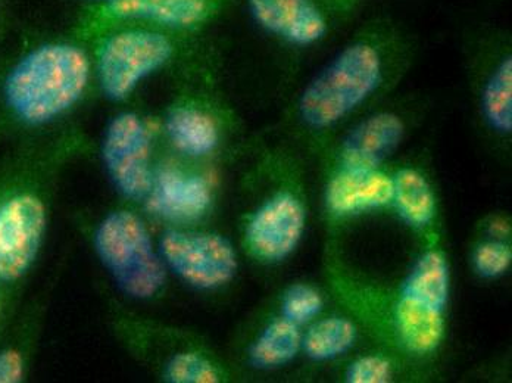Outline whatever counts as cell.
<instances>
[{
    "label": "cell",
    "mask_w": 512,
    "mask_h": 383,
    "mask_svg": "<svg viewBox=\"0 0 512 383\" xmlns=\"http://www.w3.org/2000/svg\"><path fill=\"white\" fill-rule=\"evenodd\" d=\"M92 74L89 56L65 42L34 46L18 56L0 79V108L12 124L39 129L80 101Z\"/></svg>",
    "instance_id": "6da1fadb"
},
{
    "label": "cell",
    "mask_w": 512,
    "mask_h": 383,
    "mask_svg": "<svg viewBox=\"0 0 512 383\" xmlns=\"http://www.w3.org/2000/svg\"><path fill=\"white\" fill-rule=\"evenodd\" d=\"M382 80V58L373 46H349L314 80L301 98L302 118L326 129L358 108Z\"/></svg>",
    "instance_id": "7a4b0ae2"
},
{
    "label": "cell",
    "mask_w": 512,
    "mask_h": 383,
    "mask_svg": "<svg viewBox=\"0 0 512 383\" xmlns=\"http://www.w3.org/2000/svg\"><path fill=\"white\" fill-rule=\"evenodd\" d=\"M48 221V202L34 183L0 185V285L12 291L26 279L42 251Z\"/></svg>",
    "instance_id": "3957f363"
},
{
    "label": "cell",
    "mask_w": 512,
    "mask_h": 383,
    "mask_svg": "<svg viewBox=\"0 0 512 383\" xmlns=\"http://www.w3.org/2000/svg\"><path fill=\"white\" fill-rule=\"evenodd\" d=\"M95 247L127 295L148 300L161 291L164 266L152 247L145 221L137 214L127 210L109 214L96 230Z\"/></svg>",
    "instance_id": "277c9868"
},
{
    "label": "cell",
    "mask_w": 512,
    "mask_h": 383,
    "mask_svg": "<svg viewBox=\"0 0 512 383\" xmlns=\"http://www.w3.org/2000/svg\"><path fill=\"white\" fill-rule=\"evenodd\" d=\"M173 55L170 40L155 30L130 28L102 43L96 59L99 86L112 101H123Z\"/></svg>",
    "instance_id": "5b68a950"
},
{
    "label": "cell",
    "mask_w": 512,
    "mask_h": 383,
    "mask_svg": "<svg viewBox=\"0 0 512 383\" xmlns=\"http://www.w3.org/2000/svg\"><path fill=\"white\" fill-rule=\"evenodd\" d=\"M102 158L121 195L131 201L148 198L154 182L151 136L139 115L123 112L109 123L103 137Z\"/></svg>",
    "instance_id": "8992f818"
},
{
    "label": "cell",
    "mask_w": 512,
    "mask_h": 383,
    "mask_svg": "<svg viewBox=\"0 0 512 383\" xmlns=\"http://www.w3.org/2000/svg\"><path fill=\"white\" fill-rule=\"evenodd\" d=\"M161 254L184 282L199 289L226 285L237 272V257L223 236L170 230L161 241Z\"/></svg>",
    "instance_id": "52a82bcc"
},
{
    "label": "cell",
    "mask_w": 512,
    "mask_h": 383,
    "mask_svg": "<svg viewBox=\"0 0 512 383\" xmlns=\"http://www.w3.org/2000/svg\"><path fill=\"white\" fill-rule=\"evenodd\" d=\"M305 211L292 193H279L256 211L246 227L249 251L259 260L286 258L301 241Z\"/></svg>",
    "instance_id": "ba28073f"
},
{
    "label": "cell",
    "mask_w": 512,
    "mask_h": 383,
    "mask_svg": "<svg viewBox=\"0 0 512 383\" xmlns=\"http://www.w3.org/2000/svg\"><path fill=\"white\" fill-rule=\"evenodd\" d=\"M249 8L262 27L296 45H311L326 34V20L312 0H249Z\"/></svg>",
    "instance_id": "9c48e42d"
},
{
    "label": "cell",
    "mask_w": 512,
    "mask_h": 383,
    "mask_svg": "<svg viewBox=\"0 0 512 383\" xmlns=\"http://www.w3.org/2000/svg\"><path fill=\"white\" fill-rule=\"evenodd\" d=\"M149 207L171 220H195L204 216L211 204V189L202 177L164 168L154 174L148 195Z\"/></svg>",
    "instance_id": "30bf717a"
},
{
    "label": "cell",
    "mask_w": 512,
    "mask_h": 383,
    "mask_svg": "<svg viewBox=\"0 0 512 383\" xmlns=\"http://www.w3.org/2000/svg\"><path fill=\"white\" fill-rule=\"evenodd\" d=\"M404 124L390 112L373 115L346 137L342 148L343 168L376 170L401 143Z\"/></svg>",
    "instance_id": "8fae6325"
},
{
    "label": "cell",
    "mask_w": 512,
    "mask_h": 383,
    "mask_svg": "<svg viewBox=\"0 0 512 383\" xmlns=\"http://www.w3.org/2000/svg\"><path fill=\"white\" fill-rule=\"evenodd\" d=\"M393 182L377 170L343 168L327 188V204L336 214H352L392 201Z\"/></svg>",
    "instance_id": "7c38bea8"
},
{
    "label": "cell",
    "mask_w": 512,
    "mask_h": 383,
    "mask_svg": "<svg viewBox=\"0 0 512 383\" xmlns=\"http://www.w3.org/2000/svg\"><path fill=\"white\" fill-rule=\"evenodd\" d=\"M109 9L115 17L126 20L184 28L204 20L208 12V0H115Z\"/></svg>",
    "instance_id": "4fadbf2b"
},
{
    "label": "cell",
    "mask_w": 512,
    "mask_h": 383,
    "mask_svg": "<svg viewBox=\"0 0 512 383\" xmlns=\"http://www.w3.org/2000/svg\"><path fill=\"white\" fill-rule=\"evenodd\" d=\"M396 323L404 344L418 354L436 350L445 332L442 308L405 295L396 307Z\"/></svg>",
    "instance_id": "5bb4252c"
},
{
    "label": "cell",
    "mask_w": 512,
    "mask_h": 383,
    "mask_svg": "<svg viewBox=\"0 0 512 383\" xmlns=\"http://www.w3.org/2000/svg\"><path fill=\"white\" fill-rule=\"evenodd\" d=\"M171 143L181 154L204 157L218 145V129L214 120L195 108H176L165 123Z\"/></svg>",
    "instance_id": "9a60e30c"
},
{
    "label": "cell",
    "mask_w": 512,
    "mask_h": 383,
    "mask_svg": "<svg viewBox=\"0 0 512 383\" xmlns=\"http://www.w3.org/2000/svg\"><path fill=\"white\" fill-rule=\"evenodd\" d=\"M302 347L299 326L287 319L271 322L251 348V361L261 369L284 366L295 358Z\"/></svg>",
    "instance_id": "2e32d148"
},
{
    "label": "cell",
    "mask_w": 512,
    "mask_h": 383,
    "mask_svg": "<svg viewBox=\"0 0 512 383\" xmlns=\"http://www.w3.org/2000/svg\"><path fill=\"white\" fill-rule=\"evenodd\" d=\"M448 294L449 272L445 257L437 251L427 252L412 269L402 295L443 310Z\"/></svg>",
    "instance_id": "e0dca14e"
},
{
    "label": "cell",
    "mask_w": 512,
    "mask_h": 383,
    "mask_svg": "<svg viewBox=\"0 0 512 383\" xmlns=\"http://www.w3.org/2000/svg\"><path fill=\"white\" fill-rule=\"evenodd\" d=\"M392 201L412 226H427L435 217V196L427 180L417 171L405 168L396 174Z\"/></svg>",
    "instance_id": "ac0fdd59"
},
{
    "label": "cell",
    "mask_w": 512,
    "mask_h": 383,
    "mask_svg": "<svg viewBox=\"0 0 512 383\" xmlns=\"http://www.w3.org/2000/svg\"><path fill=\"white\" fill-rule=\"evenodd\" d=\"M357 328L342 317H330L315 323L302 338V347L314 360H332L354 347Z\"/></svg>",
    "instance_id": "d6986e66"
},
{
    "label": "cell",
    "mask_w": 512,
    "mask_h": 383,
    "mask_svg": "<svg viewBox=\"0 0 512 383\" xmlns=\"http://www.w3.org/2000/svg\"><path fill=\"white\" fill-rule=\"evenodd\" d=\"M483 111L493 129L501 133L512 130V61L501 62L490 77L483 93Z\"/></svg>",
    "instance_id": "ffe728a7"
},
{
    "label": "cell",
    "mask_w": 512,
    "mask_h": 383,
    "mask_svg": "<svg viewBox=\"0 0 512 383\" xmlns=\"http://www.w3.org/2000/svg\"><path fill=\"white\" fill-rule=\"evenodd\" d=\"M165 381L173 383H218L221 381L217 367L202 354L184 351L168 360L164 369Z\"/></svg>",
    "instance_id": "44dd1931"
},
{
    "label": "cell",
    "mask_w": 512,
    "mask_h": 383,
    "mask_svg": "<svg viewBox=\"0 0 512 383\" xmlns=\"http://www.w3.org/2000/svg\"><path fill=\"white\" fill-rule=\"evenodd\" d=\"M323 308V298L307 285H295L284 294L283 317L301 326L318 316Z\"/></svg>",
    "instance_id": "7402d4cb"
},
{
    "label": "cell",
    "mask_w": 512,
    "mask_h": 383,
    "mask_svg": "<svg viewBox=\"0 0 512 383\" xmlns=\"http://www.w3.org/2000/svg\"><path fill=\"white\" fill-rule=\"evenodd\" d=\"M512 260L510 247L501 242L480 245L474 254V266L483 277H498L507 272Z\"/></svg>",
    "instance_id": "603a6c76"
},
{
    "label": "cell",
    "mask_w": 512,
    "mask_h": 383,
    "mask_svg": "<svg viewBox=\"0 0 512 383\" xmlns=\"http://www.w3.org/2000/svg\"><path fill=\"white\" fill-rule=\"evenodd\" d=\"M390 379L392 364L380 356L358 358L346 372V381L351 383H387Z\"/></svg>",
    "instance_id": "cb8c5ba5"
},
{
    "label": "cell",
    "mask_w": 512,
    "mask_h": 383,
    "mask_svg": "<svg viewBox=\"0 0 512 383\" xmlns=\"http://www.w3.org/2000/svg\"><path fill=\"white\" fill-rule=\"evenodd\" d=\"M28 356L20 344L0 347V383H21L27 378Z\"/></svg>",
    "instance_id": "d4e9b609"
},
{
    "label": "cell",
    "mask_w": 512,
    "mask_h": 383,
    "mask_svg": "<svg viewBox=\"0 0 512 383\" xmlns=\"http://www.w3.org/2000/svg\"><path fill=\"white\" fill-rule=\"evenodd\" d=\"M9 294H11V289L0 285V335L5 329L6 320H8Z\"/></svg>",
    "instance_id": "484cf974"
},
{
    "label": "cell",
    "mask_w": 512,
    "mask_h": 383,
    "mask_svg": "<svg viewBox=\"0 0 512 383\" xmlns=\"http://www.w3.org/2000/svg\"><path fill=\"white\" fill-rule=\"evenodd\" d=\"M490 232H492L496 238H504V236L508 235V232H510V227H508L507 221L495 220L490 224Z\"/></svg>",
    "instance_id": "4316f807"
},
{
    "label": "cell",
    "mask_w": 512,
    "mask_h": 383,
    "mask_svg": "<svg viewBox=\"0 0 512 383\" xmlns=\"http://www.w3.org/2000/svg\"><path fill=\"white\" fill-rule=\"evenodd\" d=\"M95 2L108 3V6H109V5H111V3H114L115 0H95Z\"/></svg>",
    "instance_id": "83f0119b"
}]
</instances>
